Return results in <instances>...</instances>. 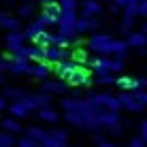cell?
<instances>
[{
	"label": "cell",
	"instance_id": "1",
	"mask_svg": "<svg viewBox=\"0 0 147 147\" xmlns=\"http://www.w3.org/2000/svg\"><path fill=\"white\" fill-rule=\"evenodd\" d=\"M88 100L94 105L96 109H107V111H117L121 109V102H119V98L117 96H113V94H109V92H98V94H92V96H88Z\"/></svg>",
	"mask_w": 147,
	"mask_h": 147
},
{
	"label": "cell",
	"instance_id": "2",
	"mask_svg": "<svg viewBox=\"0 0 147 147\" xmlns=\"http://www.w3.org/2000/svg\"><path fill=\"white\" fill-rule=\"evenodd\" d=\"M111 43H113V38L105 32H96L88 38V47L100 55H111Z\"/></svg>",
	"mask_w": 147,
	"mask_h": 147
},
{
	"label": "cell",
	"instance_id": "3",
	"mask_svg": "<svg viewBox=\"0 0 147 147\" xmlns=\"http://www.w3.org/2000/svg\"><path fill=\"white\" fill-rule=\"evenodd\" d=\"M98 121H100V128L113 130V132H121V128H119V113H115V111L98 109Z\"/></svg>",
	"mask_w": 147,
	"mask_h": 147
},
{
	"label": "cell",
	"instance_id": "4",
	"mask_svg": "<svg viewBox=\"0 0 147 147\" xmlns=\"http://www.w3.org/2000/svg\"><path fill=\"white\" fill-rule=\"evenodd\" d=\"M66 85H70V88H77V85H92V73H90L85 66H79L77 64V68L68 75Z\"/></svg>",
	"mask_w": 147,
	"mask_h": 147
},
{
	"label": "cell",
	"instance_id": "5",
	"mask_svg": "<svg viewBox=\"0 0 147 147\" xmlns=\"http://www.w3.org/2000/svg\"><path fill=\"white\" fill-rule=\"evenodd\" d=\"M90 66H92V70L98 77H102V75H111V58H107V55H98V58H90Z\"/></svg>",
	"mask_w": 147,
	"mask_h": 147
},
{
	"label": "cell",
	"instance_id": "6",
	"mask_svg": "<svg viewBox=\"0 0 147 147\" xmlns=\"http://www.w3.org/2000/svg\"><path fill=\"white\" fill-rule=\"evenodd\" d=\"M7 70H11L13 75H30V60L26 58H15L13 55V62H7Z\"/></svg>",
	"mask_w": 147,
	"mask_h": 147
},
{
	"label": "cell",
	"instance_id": "7",
	"mask_svg": "<svg viewBox=\"0 0 147 147\" xmlns=\"http://www.w3.org/2000/svg\"><path fill=\"white\" fill-rule=\"evenodd\" d=\"M100 11H102V4H100L98 0H85V2H83V13H81V17L92 19V17H96V15H100Z\"/></svg>",
	"mask_w": 147,
	"mask_h": 147
},
{
	"label": "cell",
	"instance_id": "8",
	"mask_svg": "<svg viewBox=\"0 0 147 147\" xmlns=\"http://www.w3.org/2000/svg\"><path fill=\"white\" fill-rule=\"evenodd\" d=\"M0 28L9 30V32H17V30L22 28V22L15 19V17H11L9 13H0Z\"/></svg>",
	"mask_w": 147,
	"mask_h": 147
},
{
	"label": "cell",
	"instance_id": "9",
	"mask_svg": "<svg viewBox=\"0 0 147 147\" xmlns=\"http://www.w3.org/2000/svg\"><path fill=\"white\" fill-rule=\"evenodd\" d=\"M100 26V22L96 17L88 19V17H79L77 19V34H83V32H92V30H96Z\"/></svg>",
	"mask_w": 147,
	"mask_h": 147
},
{
	"label": "cell",
	"instance_id": "10",
	"mask_svg": "<svg viewBox=\"0 0 147 147\" xmlns=\"http://www.w3.org/2000/svg\"><path fill=\"white\" fill-rule=\"evenodd\" d=\"M115 85L117 88H121L124 92H139V79L134 77H117V81H115Z\"/></svg>",
	"mask_w": 147,
	"mask_h": 147
},
{
	"label": "cell",
	"instance_id": "11",
	"mask_svg": "<svg viewBox=\"0 0 147 147\" xmlns=\"http://www.w3.org/2000/svg\"><path fill=\"white\" fill-rule=\"evenodd\" d=\"M43 15L45 17H49V19H53V22H58L60 19V15H62V7H60V2H45L43 4Z\"/></svg>",
	"mask_w": 147,
	"mask_h": 147
},
{
	"label": "cell",
	"instance_id": "12",
	"mask_svg": "<svg viewBox=\"0 0 147 147\" xmlns=\"http://www.w3.org/2000/svg\"><path fill=\"white\" fill-rule=\"evenodd\" d=\"M49 73H51V64L49 62H40V64L30 66V75H32L34 79H47Z\"/></svg>",
	"mask_w": 147,
	"mask_h": 147
},
{
	"label": "cell",
	"instance_id": "13",
	"mask_svg": "<svg viewBox=\"0 0 147 147\" xmlns=\"http://www.w3.org/2000/svg\"><path fill=\"white\" fill-rule=\"evenodd\" d=\"M128 47H130L128 40H115L113 38V43H111V55L126 60V55H128Z\"/></svg>",
	"mask_w": 147,
	"mask_h": 147
},
{
	"label": "cell",
	"instance_id": "14",
	"mask_svg": "<svg viewBox=\"0 0 147 147\" xmlns=\"http://www.w3.org/2000/svg\"><path fill=\"white\" fill-rule=\"evenodd\" d=\"M28 98L32 100V105H34V109H36V111L49 109V105H51V96H49V94H30Z\"/></svg>",
	"mask_w": 147,
	"mask_h": 147
},
{
	"label": "cell",
	"instance_id": "15",
	"mask_svg": "<svg viewBox=\"0 0 147 147\" xmlns=\"http://www.w3.org/2000/svg\"><path fill=\"white\" fill-rule=\"evenodd\" d=\"M66 92V85L60 83V81H45L43 83V94H64Z\"/></svg>",
	"mask_w": 147,
	"mask_h": 147
},
{
	"label": "cell",
	"instance_id": "16",
	"mask_svg": "<svg viewBox=\"0 0 147 147\" xmlns=\"http://www.w3.org/2000/svg\"><path fill=\"white\" fill-rule=\"evenodd\" d=\"M128 45H130V47H136V49H145V45H147V36H145V32H130V36H128Z\"/></svg>",
	"mask_w": 147,
	"mask_h": 147
},
{
	"label": "cell",
	"instance_id": "17",
	"mask_svg": "<svg viewBox=\"0 0 147 147\" xmlns=\"http://www.w3.org/2000/svg\"><path fill=\"white\" fill-rule=\"evenodd\" d=\"M70 60H73L75 64H79V66H83V64L90 62V55H88V51H85V49L77 47V49H73V51H70Z\"/></svg>",
	"mask_w": 147,
	"mask_h": 147
},
{
	"label": "cell",
	"instance_id": "18",
	"mask_svg": "<svg viewBox=\"0 0 147 147\" xmlns=\"http://www.w3.org/2000/svg\"><path fill=\"white\" fill-rule=\"evenodd\" d=\"M26 136H30L32 141H36V143L40 145L45 141V136H47V132H45L43 128H38V126H30V128L26 130Z\"/></svg>",
	"mask_w": 147,
	"mask_h": 147
},
{
	"label": "cell",
	"instance_id": "19",
	"mask_svg": "<svg viewBox=\"0 0 147 147\" xmlns=\"http://www.w3.org/2000/svg\"><path fill=\"white\" fill-rule=\"evenodd\" d=\"M2 128H4V132H22V124H19L17 119H13V117H7V119H2Z\"/></svg>",
	"mask_w": 147,
	"mask_h": 147
},
{
	"label": "cell",
	"instance_id": "20",
	"mask_svg": "<svg viewBox=\"0 0 147 147\" xmlns=\"http://www.w3.org/2000/svg\"><path fill=\"white\" fill-rule=\"evenodd\" d=\"M38 117L43 121H51V124H53V121L60 119V115H58V111H53L51 107H49V109H40L38 111Z\"/></svg>",
	"mask_w": 147,
	"mask_h": 147
},
{
	"label": "cell",
	"instance_id": "21",
	"mask_svg": "<svg viewBox=\"0 0 147 147\" xmlns=\"http://www.w3.org/2000/svg\"><path fill=\"white\" fill-rule=\"evenodd\" d=\"M9 111L13 113V117H26V115H28V109L22 105V100H19V102L9 105Z\"/></svg>",
	"mask_w": 147,
	"mask_h": 147
},
{
	"label": "cell",
	"instance_id": "22",
	"mask_svg": "<svg viewBox=\"0 0 147 147\" xmlns=\"http://www.w3.org/2000/svg\"><path fill=\"white\" fill-rule=\"evenodd\" d=\"M32 13H34V9H32V4H30V2H24V4H19V7H17V15L22 19L32 17Z\"/></svg>",
	"mask_w": 147,
	"mask_h": 147
},
{
	"label": "cell",
	"instance_id": "23",
	"mask_svg": "<svg viewBox=\"0 0 147 147\" xmlns=\"http://www.w3.org/2000/svg\"><path fill=\"white\" fill-rule=\"evenodd\" d=\"M17 141L13 139L11 132H0V147H15Z\"/></svg>",
	"mask_w": 147,
	"mask_h": 147
},
{
	"label": "cell",
	"instance_id": "24",
	"mask_svg": "<svg viewBox=\"0 0 147 147\" xmlns=\"http://www.w3.org/2000/svg\"><path fill=\"white\" fill-rule=\"evenodd\" d=\"M4 96H9V98H15V102H19V100L26 98V92H22V90H15V88H9V90H4Z\"/></svg>",
	"mask_w": 147,
	"mask_h": 147
},
{
	"label": "cell",
	"instance_id": "25",
	"mask_svg": "<svg viewBox=\"0 0 147 147\" xmlns=\"http://www.w3.org/2000/svg\"><path fill=\"white\" fill-rule=\"evenodd\" d=\"M136 15H139V4H128V7L124 9V17L126 19H134Z\"/></svg>",
	"mask_w": 147,
	"mask_h": 147
},
{
	"label": "cell",
	"instance_id": "26",
	"mask_svg": "<svg viewBox=\"0 0 147 147\" xmlns=\"http://www.w3.org/2000/svg\"><path fill=\"white\" fill-rule=\"evenodd\" d=\"M121 70H124V60L121 58H111V75L121 73Z\"/></svg>",
	"mask_w": 147,
	"mask_h": 147
},
{
	"label": "cell",
	"instance_id": "27",
	"mask_svg": "<svg viewBox=\"0 0 147 147\" xmlns=\"http://www.w3.org/2000/svg\"><path fill=\"white\" fill-rule=\"evenodd\" d=\"M60 7H62V11H77L79 2L77 0H60Z\"/></svg>",
	"mask_w": 147,
	"mask_h": 147
},
{
	"label": "cell",
	"instance_id": "28",
	"mask_svg": "<svg viewBox=\"0 0 147 147\" xmlns=\"http://www.w3.org/2000/svg\"><path fill=\"white\" fill-rule=\"evenodd\" d=\"M49 136H51V139H55V141H60V143H66V141H68V134L64 132V130H51V132H49Z\"/></svg>",
	"mask_w": 147,
	"mask_h": 147
},
{
	"label": "cell",
	"instance_id": "29",
	"mask_svg": "<svg viewBox=\"0 0 147 147\" xmlns=\"http://www.w3.org/2000/svg\"><path fill=\"white\" fill-rule=\"evenodd\" d=\"M17 147H40L36 141H32L30 136H22V139L17 141Z\"/></svg>",
	"mask_w": 147,
	"mask_h": 147
},
{
	"label": "cell",
	"instance_id": "30",
	"mask_svg": "<svg viewBox=\"0 0 147 147\" xmlns=\"http://www.w3.org/2000/svg\"><path fill=\"white\" fill-rule=\"evenodd\" d=\"M134 100H136V102H141L143 107H147V90H139V92H134Z\"/></svg>",
	"mask_w": 147,
	"mask_h": 147
},
{
	"label": "cell",
	"instance_id": "31",
	"mask_svg": "<svg viewBox=\"0 0 147 147\" xmlns=\"http://www.w3.org/2000/svg\"><path fill=\"white\" fill-rule=\"evenodd\" d=\"M115 81H117V77H113V75H102V77H98V83H102V85H115Z\"/></svg>",
	"mask_w": 147,
	"mask_h": 147
},
{
	"label": "cell",
	"instance_id": "32",
	"mask_svg": "<svg viewBox=\"0 0 147 147\" xmlns=\"http://www.w3.org/2000/svg\"><path fill=\"white\" fill-rule=\"evenodd\" d=\"M128 147H147V143L141 136H134V139H130V143H128Z\"/></svg>",
	"mask_w": 147,
	"mask_h": 147
},
{
	"label": "cell",
	"instance_id": "33",
	"mask_svg": "<svg viewBox=\"0 0 147 147\" xmlns=\"http://www.w3.org/2000/svg\"><path fill=\"white\" fill-rule=\"evenodd\" d=\"M132 24H134V19H126L124 17V22H121V30H124V32H130V30H132Z\"/></svg>",
	"mask_w": 147,
	"mask_h": 147
},
{
	"label": "cell",
	"instance_id": "34",
	"mask_svg": "<svg viewBox=\"0 0 147 147\" xmlns=\"http://www.w3.org/2000/svg\"><path fill=\"white\" fill-rule=\"evenodd\" d=\"M113 4H115L117 9H126L128 4H132V2H130V0H113Z\"/></svg>",
	"mask_w": 147,
	"mask_h": 147
},
{
	"label": "cell",
	"instance_id": "35",
	"mask_svg": "<svg viewBox=\"0 0 147 147\" xmlns=\"http://www.w3.org/2000/svg\"><path fill=\"white\" fill-rule=\"evenodd\" d=\"M139 15H147V0H141L139 2Z\"/></svg>",
	"mask_w": 147,
	"mask_h": 147
},
{
	"label": "cell",
	"instance_id": "36",
	"mask_svg": "<svg viewBox=\"0 0 147 147\" xmlns=\"http://www.w3.org/2000/svg\"><path fill=\"white\" fill-rule=\"evenodd\" d=\"M141 139L147 143V121H143V124H141Z\"/></svg>",
	"mask_w": 147,
	"mask_h": 147
},
{
	"label": "cell",
	"instance_id": "37",
	"mask_svg": "<svg viewBox=\"0 0 147 147\" xmlns=\"http://www.w3.org/2000/svg\"><path fill=\"white\" fill-rule=\"evenodd\" d=\"M145 88H147V77L139 79V90H145Z\"/></svg>",
	"mask_w": 147,
	"mask_h": 147
},
{
	"label": "cell",
	"instance_id": "38",
	"mask_svg": "<svg viewBox=\"0 0 147 147\" xmlns=\"http://www.w3.org/2000/svg\"><path fill=\"white\" fill-rule=\"evenodd\" d=\"M98 147H115V145L109 143V141H98Z\"/></svg>",
	"mask_w": 147,
	"mask_h": 147
},
{
	"label": "cell",
	"instance_id": "39",
	"mask_svg": "<svg viewBox=\"0 0 147 147\" xmlns=\"http://www.w3.org/2000/svg\"><path fill=\"white\" fill-rule=\"evenodd\" d=\"M2 109H7V98H4V96H0V111Z\"/></svg>",
	"mask_w": 147,
	"mask_h": 147
},
{
	"label": "cell",
	"instance_id": "40",
	"mask_svg": "<svg viewBox=\"0 0 147 147\" xmlns=\"http://www.w3.org/2000/svg\"><path fill=\"white\" fill-rule=\"evenodd\" d=\"M2 70H7V62H0V73Z\"/></svg>",
	"mask_w": 147,
	"mask_h": 147
},
{
	"label": "cell",
	"instance_id": "41",
	"mask_svg": "<svg viewBox=\"0 0 147 147\" xmlns=\"http://www.w3.org/2000/svg\"><path fill=\"white\" fill-rule=\"evenodd\" d=\"M130 2H132V4H139V2H141V0H130Z\"/></svg>",
	"mask_w": 147,
	"mask_h": 147
},
{
	"label": "cell",
	"instance_id": "42",
	"mask_svg": "<svg viewBox=\"0 0 147 147\" xmlns=\"http://www.w3.org/2000/svg\"><path fill=\"white\" fill-rule=\"evenodd\" d=\"M45 2H53V0H43V4H45Z\"/></svg>",
	"mask_w": 147,
	"mask_h": 147
},
{
	"label": "cell",
	"instance_id": "43",
	"mask_svg": "<svg viewBox=\"0 0 147 147\" xmlns=\"http://www.w3.org/2000/svg\"><path fill=\"white\" fill-rule=\"evenodd\" d=\"M143 32H145V34H147V26H145V28H143Z\"/></svg>",
	"mask_w": 147,
	"mask_h": 147
},
{
	"label": "cell",
	"instance_id": "44",
	"mask_svg": "<svg viewBox=\"0 0 147 147\" xmlns=\"http://www.w3.org/2000/svg\"><path fill=\"white\" fill-rule=\"evenodd\" d=\"M4 2H11V0H4Z\"/></svg>",
	"mask_w": 147,
	"mask_h": 147
},
{
	"label": "cell",
	"instance_id": "45",
	"mask_svg": "<svg viewBox=\"0 0 147 147\" xmlns=\"http://www.w3.org/2000/svg\"><path fill=\"white\" fill-rule=\"evenodd\" d=\"M26 2H32V0H26Z\"/></svg>",
	"mask_w": 147,
	"mask_h": 147
},
{
	"label": "cell",
	"instance_id": "46",
	"mask_svg": "<svg viewBox=\"0 0 147 147\" xmlns=\"http://www.w3.org/2000/svg\"><path fill=\"white\" fill-rule=\"evenodd\" d=\"M145 36H147V34H145Z\"/></svg>",
	"mask_w": 147,
	"mask_h": 147
}]
</instances>
